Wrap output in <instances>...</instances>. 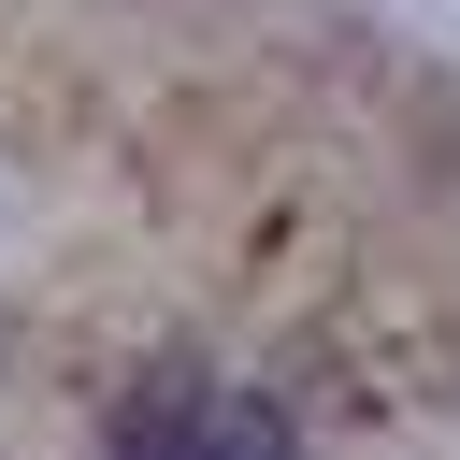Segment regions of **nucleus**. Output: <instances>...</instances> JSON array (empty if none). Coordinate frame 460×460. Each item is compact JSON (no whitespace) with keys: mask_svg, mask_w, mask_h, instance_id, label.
Instances as JSON below:
<instances>
[{"mask_svg":"<svg viewBox=\"0 0 460 460\" xmlns=\"http://www.w3.org/2000/svg\"><path fill=\"white\" fill-rule=\"evenodd\" d=\"M0 460H460V86L359 0H0Z\"/></svg>","mask_w":460,"mask_h":460,"instance_id":"obj_1","label":"nucleus"}]
</instances>
